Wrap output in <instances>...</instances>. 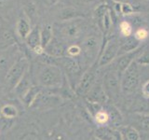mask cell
<instances>
[{
  "label": "cell",
  "mask_w": 149,
  "mask_h": 140,
  "mask_svg": "<svg viewBox=\"0 0 149 140\" xmlns=\"http://www.w3.org/2000/svg\"><path fill=\"white\" fill-rule=\"evenodd\" d=\"M45 53L49 55L50 57L54 59H57L60 57H63L64 53V48L59 42V40L53 36V38L51 39L49 45L45 48Z\"/></svg>",
  "instance_id": "cell-12"
},
{
  "label": "cell",
  "mask_w": 149,
  "mask_h": 140,
  "mask_svg": "<svg viewBox=\"0 0 149 140\" xmlns=\"http://www.w3.org/2000/svg\"><path fill=\"white\" fill-rule=\"evenodd\" d=\"M31 22H29V18L28 17H21L18 20L16 23V32L17 35L21 37L22 40H25L27 36L29 35V33L32 30Z\"/></svg>",
  "instance_id": "cell-14"
},
{
  "label": "cell",
  "mask_w": 149,
  "mask_h": 140,
  "mask_svg": "<svg viewBox=\"0 0 149 140\" xmlns=\"http://www.w3.org/2000/svg\"><path fill=\"white\" fill-rule=\"evenodd\" d=\"M96 78V73L94 68L88 69L87 72L84 73L83 77L79 82L77 88V93L78 95H84L91 90V88L94 85Z\"/></svg>",
  "instance_id": "cell-7"
},
{
  "label": "cell",
  "mask_w": 149,
  "mask_h": 140,
  "mask_svg": "<svg viewBox=\"0 0 149 140\" xmlns=\"http://www.w3.org/2000/svg\"><path fill=\"white\" fill-rule=\"evenodd\" d=\"M104 84L107 89L112 90V92L118 91L120 88V81H119L118 75L116 74V71L108 72L105 75Z\"/></svg>",
  "instance_id": "cell-16"
},
{
  "label": "cell",
  "mask_w": 149,
  "mask_h": 140,
  "mask_svg": "<svg viewBox=\"0 0 149 140\" xmlns=\"http://www.w3.org/2000/svg\"><path fill=\"white\" fill-rule=\"evenodd\" d=\"M95 137L100 140H123L122 133L119 130L105 125H101L96 129Z\"/></svg>",
  "instance_id": "cell-8"
},
{
  "label": "cell",
  "mask_w": 149,
  "mask_h": 140,
  "mask_svg": "<svg viewBox=\"0 0 149 140\" xmlns=\"http://www.w3.org/2000/svg\"><path fill=\"white\" fill-rule=\"evenodd\" d=\"M112 15H111V11L110 9L105 13V15L104 17V20H102V30L104 31V34H107L111 29L112 26Z\"/></svg>",
  "instance_id": "cell-27"
},
{
  "label": "cell",
  "mask_w": 149,
  "mask_h": 140,
  "mask_svg": "<svg viewBox=\"0 0 149 140\" xmlns=\"http://www.w3.org/2000/svg\"><path fill=\"white\" fill-rule=\"evenodd\" d=\"M16 43V38L12 32L8 29L0 31V50H7Z\"/></svg>",
  "instance_id": "cell-15"
},
{
  "label": "cell",
  "mask_w": 149,
  "mask_h": 140,
  "mask_svg": "<svg viewBox=\"0 0 149 140\" xmlns=\"http://www.w3.org/2000/svg\"><path fill=\"white\" fill-rule=\"evenodd\" d=\"M40 88L36 87V86H31V88L27 91V92L23 95L22 99L24 101L25 105L27 106H31V105L33 104V102L36 99V97L37 96V94L40 92Z\"/></svg>",
  "instance_id": "cell-22"
},
{
  "label": "cell",
  "mask_w": 149,
  "mask_h": 140,
  "mask_svg": "<svg viewBox=\"0 0 149 140\" xmlns=\"http://www.w3.org/2000/svg\"><path fill=\"white\" fill-rule=\"evenodd\" d=\"M49 140H66V139H65V137L62 134H58L54 135V136Z\"/></svg>",
  "instance_id": "cell-37"
},
{
  "label": "cell",
  "mask_w": 149,
  "mask_h": 140,
  "mask_svg": "<svg viewBox=\"0 0 149 140\" xmlns=\"http://www.w3.org/2000/svg\"><path fill=\"white\" fill-rule=\"evenodd\" d=\"M86 29V22L84 18H78L71 21L60 22L58 31L61 36L67 40H74L81 36Z\"/></svg>",
  "instance_id": "cell-3"
},
{
  "label": "cell",
  "mask_w": 149,
  "mask_h": 140,
  "mask_svg": "<svg viewBox=\"0 0 149 140\" xmlns=\"http://www.w3.org/2000/svg\"><path fill=\"white\" fill-rule=\"evenodd\" d=\"M142 92H143V94L144 96H146V97H149V80H147L143 85Z\"/></svg>",
  "instance_id": "cell-35"
},
{
  "label": "cell",
  "mask_w": 149,
  "mask_h": 140,
  "mask_svg": "<svg viewBox=\"0 0 149 140\" xmlns=\"http://www.w3.org/2000/svg\"><path fill=\"white\" fill-rule=\"evenodd\" d=\"M29 70V61L23 55L17 56L13 64L7 71L6 84L8 90H14L17 84L24 76L25 73Z\"/></svg>",
  "instance_id": "cell-2"
},
{
  "label": "cell",
  "mask_w": 149,
  "mask_h": 140,
  "mask_svg": "<svg viewBox=\"0 0 149 140\" xmlns=\"http://www.w3.org/2000/svg\"><path fill=\"white\" fill-rule=\"evenodd\" d=\"M135 13V8L132 4L128 2H121V14L123 16H130Z\"/></svg>",
  "instance_id": "cell-29"
},
{
  "label": "cell",
  "mask_w": 149,
  "mask_h": 140,
  "mask_svg": "<svg viewBox=\"0 0 149 140\" xmlns=\"http://www.w3.org/2000/svg\"><path fill=\"white\" fill-rule=\"evenodd\" d=\"M37 81L41 87L58 88L63 81L62 70L55 64H45L37 74Z\"/></svg>",
  "instance_id": "cell-1"
},
{
  "label": "cell",
  "mask_w": 149,
  "mask_h": 140,
  "mask_svg": "<svg viewBox=\"0 0 149 140\" xmlns=\"http://www.w3.org/2000/svg\"><path fill=\"white\" fill-rule=\"evenodd\" d=\"M94 140H100V139H98V138H96V137H95V138H94Z\"/></svg>",
  "instance_id": "cell-40"
},
{
  "label": "cell",
  "mask_w": 149,
  "mask_h": 140,
  "mask_svg": "<svg viewBox=\"0 0 149 140\" xmlns=\"http://www.w3.org/2000/svg\"><path fill=\"white\" fill-rule=\"evenodd\" d=\"M94 119L98 124L104 125L109 120V115L105 110H98L94 115Z\"/></svg>",
  "instance_id": "cell-25"
},
{
  "label": "cell",
  "mask_w": 149,
  "mask_h": 140,
  "mask_svg": "<svg viewBox=\"0 0 149 140\" xmlns=\"http://www.w3.org/2000/svg\"><path fill=\"white\" fill-rule=\"evenodd\" d=\"M107 113L109 115V120H111V123L115 124V125H119L121 123H122V116H121L119 110H118L116 107H115L114 106H110Z\"/></svg>",
  "instance_id": "cell-23"
},
{
  "label": "cell",
  "mask_w": 149,
  "mask_h": 140,
  "mask_svg": "<svg viewBox=\"0 0 149 140\" xmlns=\"http://www.w3.org/2000/svg\"><path fill=\"white\" fill-rule=\"evenodd\" d=\"M144 1H149V0H144Z\"/></svg>",
  "instance_id": "cell-41"
},
{
  "label": "cell",
  "mask_w": 149,
  "mask_h": 140,
  "mask_svg": "<svg viewBox=\"0 0 149 140\" xmlns=\"http://www.w3.org/2000/svg\"><path fill=\"white\" fill-rule=\"evenodd\" d=\"M122 133H124L127 140H140L141 135H140L138 131L132 127V126H125L122 128Z\"/></svg>",
  "instance_id": "cell-24"
},
{
  "label": "cell",
  "mask_w": 149,
  "mask_h": 140,
  "mask_svg": "<svg viewBox=\"0 0 149 140\" xmlns=\"http://www.w3.org/2000/svg\"><path fill=\"white\" fill-rule=\"evenodd\" d=\"M135 62L141 65H148L149 64V51H144L143 54H141L136 60H135Z\"/></svg>",
  "instance_id": "cell-32"
},
{
  "label": "cell",
  "mask_w": 149,
  "mask_h": 140,
  "mask_svg": "<svg viewBox=\"0 0 149 140\" xmlns=\"http://www.w3.org/2000/svg\"><path fill=\"white\" fill-rule=\"evenodd\" d=\"M18 113L19 112H18L17 107L10 104L5 105L4 106H2V108L0 109V114H1V116L6 120H13L17 118Z\"/></svg>",
  "instance_id": "cell-21"
},
{
  "label": "cell",
  "mask_w": 149,
  "mask_h": 140,
  "mask_svg": "<svg viewBox=\"0 0 149 140\" xmlns=\"http://www.w3.org/2000/svg\"><path fill=\"white\" fill-rule=\"evenodd\" d=\"M82 48L88 55L94 56L98 53V50L100 48V41L94 35L88 36L82 42Z\"/></svg>",
  "instance_id": "cell-11"
},
{
  "label": "cell",
  "mask_w": 149,
  "mask_h": 140,
  "mask_svg": "<svg viewBox=\"0 0 149 140\" xmlns=\"http://www.w3.org/2000/svg\"><path fill=\"white\" fill-rule=\"evenodd\" d=\"M137 52H138V50L132 51V52H129V53L118 56V59L116 61V72L118 75V77L122 76L123 73L130 65V64L133 62L135 54Z\"/></svg>",
  "instance_id": "cell-9"
},
{
  "label": "cell",
  "mask_w": 149,
  "mask_h": 140,
  "mask_svg": "<svg viewBox=\"0 0 149 140\" xmlns=\"http://www.w3.org/2000/svg\"><path fill=\"white\" fill-rule=\"evenodd\" d=\"M139 46H140V41H138L134 36L128 37V39L126 40L122 45L119 46L118 55L120 56V55H123V54L137 50Z\"/></svg>",
  "instance_id": "cell-17"
},
{
  "label": "cell",
  "mask_w": 149,
  "mask_h": 140,
  "mask_svg": "<svg viewBox=\"0 0 149 140\" xmlns=\"http://www.w3.org/2000/svg\"><path fill=\"white\" fill-rule=\"evenodd\" d=\"M138 123L142 130L148 132L149 131V116H143L142 118H139Z\"/></svg>",
  "instance_id": "cell-33"
},
{
  "label": "cell",
  "mask_w": 149,
  "mask_h": 140,
  "mask_svg": "<svg viewBox=\"0 0 149 140\" xmlns=\"http://www.w3.org/2000/svg\"><path fill=\"white\" fill-rule=\"evenodd\" d=\"M148 36H149V32L146 28H139V29H137L134 33V37L140 42L143 40H146Z\"/></svg>",
  "instance_id": "cell-30"
},
{
  "label": "cell",
  "mask_w": 149,
  "mask_h": 140,
  "mask_svg": "<svg viewBox=\"0 0 149 140\" xmlns=\"http://www.w3.org/2000/svg\"><path fill=\"white\" fill-rule=\"evenodd\" d=\"M53 38V27L50 24H45L40 28V40L41 46L43 49L49 45V43Z\"/></svg>",
  "instance_id": "cell-18"
},
{
  "label": "cell",
  "mask_w": 149,
  "mask_h": 140,
  "mask_svg": "<svg viewBox=\"0 0 149 140\" xmlns=\"http://www.w3.org/2000/svg\"><path fill=\"white\" fill-rule=\"evenodd\" d=\"M60 61V64L66 69L70 74H76L79 71V66L77 62L73 57H60L57 58Z\"/></svg>",
  "instance_id": "cell-19"
},
{
  "label": "cell",
  "mask_w": 149,
  "mask_h": 140,
  "mask_svg": "<svg viewBox=\"0 0 149 140\" xmlns=\"http://www.w3.org/2000/svg\"><path fill=\"white\" fill-rule=\"evenodd\" d=\"M83 2H85V3H91L93 1H95V0H82Z\"/></svg>",
  "instance_id": "cell-38"
},
{
  "label": "cell",
  "mask_w": 149,
  "mask_h": 140,
  "mask_svg": "<svg viewBox=\"0 0 149 140\" xmlns=\"http://www.w3.org/2000/svg\"><path fill=\"white\" fill-rule=\"evenodd\" d=\"M25 140H35V139H33V138H31V137H28V138H26Z\"/></svg>",
  "instance_id": "cell-39"
},
{
  "label": "cell",
  "mask_w": 149,
  "mask_h": 140,
  "mask_svg": "<svg viewBox=\"0 0 149 140\" xmlns=\"http://www.w3.org/2000/svg\"><path fill=\"white\" fill-rule=\"evenodd\" d=\"M81 50H82L81 47L78 45H71L66 50L69 57H77V55L81 53Z\"/></svg>",
  "instance_id": "cell-31"
},
{
  "label": "cell",
  "mask_w": 149,
  "mask_h": 140,
  "mask_svg": "<svg viewBox=\"0 0 149 140\" xmlns=\"http://www.w3.org/2000/svg\"><path fill=\"white\" fill-rule=\"evenodd\" d=\"M119 30L121 35L125 37H130L132 34V26L127 21H122L119 24Z\"/></svg>",
  "instance_id": "cell-26"
},
{
  "label": "cell",
  "mask_w": 149,
  "mask_h": 140,
  "mask_svg": "<svg viewBox=\"0 0 149 140\" xmlns=\"http://www.w3.org/2000/svg\"><path fill=\"white\" fill-rule=\"evenodd\" d=\"M114 4V10L116 14H121V2L116 1V0H113Z\"/></svg>",
  "instance_id": "cell-34"
},
{
  "label": "cell",
  "mask_w": 149,
  "mask_h": 140,
  "mask_svg": "<svg viewBox=\"0 0 149 140\" xmlns=\"http://www.w3.org/2000/svg\"><path fill=\"white\" fill-rule=\"evenodd\" d=\"M119 46L116 41H108L106 43L104 51L102 52L99 61H98V67L105 66L113 61L118 53Z\"/></svg>",
  "instance_id": "cell-6"
},
{
  "label": "cell",
  "mask_w": 149,
  "mask_h": 140,
  "mask_svg": "<svg viewBox=\"0 0 149 140\" xmlns=\"http://www.w3.org/2000/svg\"><path fill=\"white\" fill-rule=\"evenodd\" d=\"M84 17H85V15L81 11H79L78 9L73 7L63 8L58 12V19L60 20V22L71 21V20H74V19L84 18Z\"/></svg>",
  "instance_id": "cell-10"
},
{
  "label": "cell",
  "mask_w": 149,
  "mask_h": 140,
  "mask_svg": "<svg viewBox=\"0 0 149 140\" xmlns=\"http://www.w3.org/2000/svg\"><path fill=\"white\" fill-rule=\"evenodd\" d=\"M88 92H90L88 93V100L94 104H102V103H105L107 100V95L104 86L100 85V84L95 86L93 85L91 90Z\"/></svg>",
  "instance_id": "cell-13"
},
{
  "label": "cell",
  "mask_w": 149,
  "mask_h": 140,
  "mask_svg": "<svg viewBox=\"0 0 149 140\" xmlns=\"http://www.w3.org/2000/svg\"><path fill=\"white\" fill-rule=\"evenodd\" d=\"M25 43L28 46V48L31 49L37 55H43L45 53V50L41 46V40H40V26L35 25L32 28L29 35L25 38Z\"/></svg>",
  "instance_id": "cell-5"
},
{
  "label": "cell",
  "mask_w": 149,
  "mask_h": 140,
  "mask_svg": "<svg viewBox=\"0 0 149 140\" xmlns=\"http://www.w3.org/2000/svg\"><path fill=\"white\" fill-rule=\"evenodd\" d=\"M138 64L135 60L123 73L120 81V88L125 93H132L137 89L140 82Z\"/></svg>",
  "instance_id": "cell-4"
},
{
  "label": "cell",
  "mask_w": 149,
  "mask_h": 140,
  "mask_svg": "<svg viewBox=\"0 0 149 140\" xmlns=\"http://www.w3.org/2000/svg\"><path fill=\"white\" fill-rule=\"evenodd\" d=\"M127 19H128L127 22H129L132 24V26H140L144 22V19L141 15L135 13L132 14L130 16H127Z\"/></svg>",
  "instance_id": "cell-28"
},
{
  "label": "cell",
  "mask_w": 149,
  "mask_h": 140,
  "mask_svg": "<svg viewBox=\"0 0 149 140\" xmlns=\"http://www.w3.org/2000/svg\"><path fill=\"white\" fill-rule=\"evenodd\" d=\"M44 4H46L47 6H53V5L57 4L59 0H41Z\"/></svg>",
  "instance_id": "cell-36"
},
{
  "label": "cell",
  "mask_w": 149,
  "mask_h": 140,
  "mask_svg": "<svg viewBox=\"0 0 149 140\" xmlns=\"http://www.w3.org/2000/svg\"><path fill=\"white\" fill-rule=\"evenodd\" d=\"M109 10V7L107 4H101L99 5L93 11V17L96 20L98 25L102 29V20H104V17L105 15V13Z\"/></svg>",
  "instance_id": "cell-20"
}]
</instances>
